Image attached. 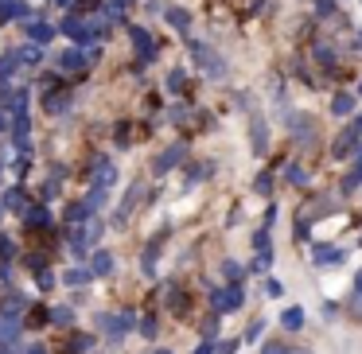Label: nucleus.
I'll list each match as a JSON object with an SVG mask.
<instances>
[{"label": "nucleus", "instance_id": "f257e3e1", "mask_svg": "<svg viewBox=\"0 0 362 354\" xmlns=\"http://www.w3.org/2000/svg\"><path fill=\"white\" fill-rule=\"evenodd\" d=\"M187 47H191V59H195V63L203 66L211 78H222V74H226V63H222L218 51H211L206 43H187Z\"/></svg>", "mask_w": 362, "mask_h": 354}, {"label": "nucleus", "instance_id": "f03ea898", "mask_svg": "<svg viewBox=\"0 0 362 354\" xmlns=\"http://www.w3.org/2000/svg\"><path fill=\"white\" fill-rule=\"evenodd\" d=\"M183 156H187V144L175 141L172 148H164L156 160H152V172H156V175H168L172 167H180V164H183Z\"/></svg>", "mask_w": 362, "mask_h": 354}, {"label": "nucleus", "instance_id": "7ed1b4c3", "mask_svg": "<svg viewBox=\"0 0 362 354\" xmlns=\"http://www.w3.org/2000/svg\"><path fill=\"white\" fill-rule=\"evenodd\" d=\"M133 323H136V315H133V312H113V315H98V327H102V331H105V335H110V338H121V335H125L129 327H133Z\"/></svg>", "mask_w": 362, "mask_h": 354}, {"label": "nucleus", "instance_id": "20e7f679", "mask_svg": "<svg viewBox=\"0 0 362 354\" xmlns=\"http://www.w3.org/2000/svg\"><path fill=\"white\" fill-rule=\"evenodd\" d=\"M358 141H362V129H358V125H346L343 133L331 141V156H335V160H346V156H351V148H354Z\"/></svg>", "mask_w": 362, "mask_h": 354}, {"label": "nucleus", "instance_id": "39448f33", "mask_svg": "<svg viewBox=\"0 0 362 354\" xmlns=\"http://www.w3.org/2000/svg\"><path fill=\"white\" fill-rule=\"evenodd\" d=\"M242 288H238V281H230V288H222V292H214V315H226V312H234V307H242Z\"/></svg>", "mask_w": 362, "mask_h": 354}, {"label": "nucleus", "instance_id": "423d86ee", "mask_svg": "<svg viewBox=\"0 0 362 354\" xmlns=\"http://www.w3.org/2000/svg\"><path fill=\"white\" fill-rule=\"evenodd\" d=\"M63 35L74 43V47H82V43H90V40H94V35H90L86 16H66V20H63Z\"/></svg>", "mask_w": 362, "mask_h": 354}, {"label": "nucleus", "instance_id": "0eeeda50", "mask_svg": "<svg viewBox=\"0 0 362 354\" xmlns=\"http://www.w3.org/2000/svg\"><path fill=\"white\" fill-rule=\"evenodd\" d=\"M133 47H136V55H141V63H152L156 59V43H152V35L144 32V28H133Z\"/></svg>", "mask_w": 362, "mask_h": 354}, {"label": "nucleus", "instance_id": "6e6552de", "mask_svg": "<svg viewBox=\"0 0 362 354\" xmlns=\"http://www.w3.org/2000/svg\"><path fill=\"white\" fill-rule=\"evenodd\" d=\"M141 203V183H133V187H129V195H125V203L117 206V214H113V226H125L129 222V214H133V206Z\"/></svg>", "mask_w": 362, "mask_h": 354}, {"label": "nucleus", "instance_id": "1a4fd4ad", "mask_svg": "<svg viewBox=\"0 0 362 354\" xmlns=\"http://www.w3.org/2000/svg\"><path fill=\"white\" fill-rule=\"evenodd\" d=\"M164 300H168V307H172V315H187V307H191V300H187V292L180 288V284H168V292H164Z\"/></svg>", "mask_w": 362, "mask_h": 354}, {"label": "nucleus", "instance_id": "9d476101", "mask_svg": "<svg viewBox=\"0 0 362 354\" xmlns=\"http://www.w3.org/2000/svg\"><path fill=\"white\" fill-rule=\"evenodd\" d=\"M86 63H90V59L82 55L78 47H71V51H63V55H59V71H66V74H74V71H86Z\"/></svg>", "mask_w": 362, "mask_h": 354}, {"label": "nucleus", "instance_id": "9b49d317", "mask_svg": "<svg viewBox=\"0 0 362 354\" xmlns=\"http://www.w3.org/2000/svg\"><path fill=\"white\" fill-rule=\"evenodd\" d=\"M312 261L320 269H331V265H339V261H343V249H339V245H315Z\"/></svg>", "mask_w": 362, "mask_h": 354}, {"label": "nucleus", "instance_id": "f8f14e48", "mask_svg": "<svg viewBox=\"0 0 362 354\" xmlns=\"http://www.w3.org/2000/svg\"><path fill=\"white\" fill-rule=\"evenodd\" d=\"M28 40H32V43H40V47H47V43L55 40V28H51V24H43V20H40V24H28Z\"/></svg>", "mask_w": 362, "mask_h": 354}, {"label": "nucleus", "instance_id": "ddd939ff", "mask_svg": "<svg viewBox=\"0 0 362 354\" xmlns=\"http://www.w3.org/2000/svg\"><path fill=\"white\" fill-rule=\"evenodd\" d=\"M20 16H28V4H20V0H0V24L20 20Z\"/></svg>", "mask_w": 362, "mask_h": 354}, {"label": "nucleus", "instance_id": "4468645a", "mask_svg": "<svg viewBox=\"0 0 362 354\" xmlns=\"http://www.w3.org/2000/svg\"><path fill=\"white\" fill-rule=\"evenodd\" d=\"M24 222H28L32 230H47V226H51V211H47V206H32V211L24 214Z\"/></svg>", "mask_w": 362, "mask_h": 354}, {"label": "nucleus", "instance_id": "2eb2a0df", "mask_svg": "<svg viewBox=\"0 0 362 354\" xmlns=\"http://www.w3.org/2000/svg\"><path fill=\"white\" fill-rule=\"evenodd\" d=\"M94 276H110L113 273V253L110 249H94V269H90Z\"/></svg>", "mask_w": 362, "mask_h": 354}, {"label": "nucleus", "instance_id": "dca6fc26", "mask_svg": "<svg viewBox=\"0 0 362 354\" xmlns=\"http://www.w3.org/2000/svg\"><path fill=\"white\" fill-rule=\"evenodd\" d=\"M281 327H284V331H300V327H304V307L292 304L288 312L281 315Z\"/></svg>", "mask_w": 362, "mask_h": 354}, {"label": "nucleus", "instance_id": "f3484780", "mask_svg": "<svg viewBox=\"0 0 362 354\" xmlns=\"http://www.w3.org/2000/svg\"><path fill=\"white\" fill-rule=\"evenodd\" d=\"M358 183H362V152H358V156H354V167H351V172L343 175V191H346V195H351V191L358 187Z\"/></svg>", "mask_w": 362, "mask_h": 354}, {"label": "nucleus", "instance_id": "a211bd4d", "mask_svg": "<svg viewBox=\"0 0 362 354\" xmlns=\"http://www.w3.org/2000/svg\"><path fill=\"white\" fill-rule=\"evenodd\" d=\"M265 148H269V125L265 121H253V152L261 156Z\"/></svg>", "mask_w": 362, "mask_h": 354}, {"label": "nucleus", "instance_id": "6ab92c4d", "mask_svg": "<svg viewBox=\"0 0 362 354\" xmlns=\"http://www.w3.org/2000/svg\"><path fill=\"white\" fill-rule=\"evenodd\" d=\"M90 346H94V338L90 335H71V343H66V354H90Z\"/></svg>", "mask_w": 362, "mask_h": 354}, {"label": "nucleus", "instance_id": "aec40b11", "mask_svg": "<svg viewBox=\"0 0 362 354\" xmlns=\"http://www.w3.org/2000/svg\"><path fill=\"white\" fill-rule=\"evenodd\" d=\"M113 179H117V167H113V164H98V172H94L98 187H113Z\"/></svg>", "mask_w": 362, "mask_h": 354}, {"label": "nucleus", "instance_id": "412c9836", "mask_svg": "<svg viewBox=\"0 0 362 354\" xmlns=\"http://www.w3.org/2000/svg\"><path fill=\"white\" fill-rule=\"evenodd\" d=\"M4 206H12L16 214H28L32 206L24 203V195H20V187H8V195H4Z\"/></svg>", "mask_w": 362, "mask_h": 354}, {"label": "nucleus", "instance_id": "4be33fe9", "mask_svg": "<svg viewBox=\"0 0 362 354\" xmlns=\"http://www.w3.org/2000/svg\"><path fill=\"white\" fill-rule=\"evenodd\" d=\"M351 110H354V94H335V102H331V113H335V117H346Z\"/></svg>", "mask_w": 362, "mask_h": 354}, {"label": "nucleus", "instance_id": "5701e85b", "mask_svg": "<svg viewBox=\"0 0 362 354\" xmlns=\"http://www.w3.org/2000/svg\"><path fill=\"white\" fill-rule=\"evenodd\" d=\"M168 24H172L175 32H187V28H191V16H187L183 8H168Z\"/></svg>", "mask_w": 362, "mask_h": 354}, {"label": "nucleus", "instance_id": "b1692460", "mask_svg": "<svg viewBox=\"0 0 362 354\" xmlns=\"http://www.w3.org/2000/svg\"><path fill=\"white\" fill-rule=\"evenodd\" d=\"M16 55H20V63H43V51H40V43H28V47H20Z\"/></svg>", "mask_w": 362, "mask_h": 354}, {"label": "nucleus", "instance_id": "393cba45", "mask_svg": "<svg viewBox=\"0 0 362 354\" xmlns=\"http://www.w3.org/2000/svg\"><path fill=\"white\" fill-rule=\"evenodd\" d=\"M86 281H90V273H86V269H71V273L63 276V284H66V288H82Z\"/></svg>", "mask_w": 362, "mask_h": 354}, {"label": "nucleus", "instance_id": "a878e982", "mask_svg": "<svg viewBox=\"0 0 362 354\" xmlns=\"http://www.w3.org/2000/svg\"><path fill=\"white\" fill-rule=\"evenodd\" d=\"M296 141L312 144V117H296Z\"/></svg>", "mask_w": 362, "mask_h": 354}, {"label": "nucleus", "instance_id": "bb28decb", "mask_svg": "<svg viewBox=\"0 0 362 354\" xmlns=\"http://www.w3.org/2000/svg\"><path fill=\"white\" fill-rule=\"evenodd\" d=\"M160 242H164V234H160V237H152V242H148V249H144V269H148V273L156 269V249H160Z\"/></svg>", "mask_w": 362, "mask_h": 354}, {"label": "nucleus", "instance_id": "cd10ccee", "mask_svg": "<svg viewBox=\"0 0 362 354\" xmlns=\"http://www.w3.org/2000/svg\"><path fill=\"white\" fill-rule=\"evenodd\" d=\"M315 63H320V66H327V71H335V51H331V47H323V43H320V47H315Z\"/></svg>", "mask_w": 362, "mask_h": 354}, {"label": "nucleus", "instance_id": "c85d7f7f", "mask_svg": "<svg viewBox=\"0 0 362 354\" xmlns=\"http://www.w3.org/2000/svg\"><path fill=\"white\" fill-rule=\"evenodd\" d=\"M51 319H55L59 323V327H71V323H74V307H55V312H51Z\"/></svg>", "mask_w": 362, "mask_h": 354}, {"label": "nucleus", "instance_id": "c756f323", "mask_svg": "<svg viewBox=\"0 0 362 354\" xmlns=\"http://www.w3.org/2000/svg\"><path fill=\"white\" fill-rule=\"evenodd\" d=\"M43 110H47V113H63V110H66V94H47Z\"/></svg>", "mask_w": 362, "mask_h": 354}, {"label": "nucleus", "instance_id": "7c9ffc66", "mask_svg": "<svg viewBox=\"0 0 362 354\" xmlns=\"http://www.w3.org/2000/svg\"><path fill=\"white\" fill-rule=\"evenodd\" d=\"M16 63H20V55H16V51H8V55L0 59V78H8V74L16 71Z\"/></svg>", "mask_w": 362, "mask_h": 354}, {"label": "nucleus", "instance_id": "2f4dec72", "mask_svg": "<svg viewBox=\"0 0 362 354\" xmlns=\"http://www.w3.org/2000/svg\"><path fill=\"white\" fill-rule=\"evenodd\" d=\"M222 276L226 281H242V265L238 261H222Z\"/></svg>", "mask_w": 362, "mask_h": 354}, {"label": "nucleus", "instance_id": "473e14b6", "mask_svg": "<svg viewBox=\"0 0 362 354\" xmlns=\"http://www.w3.org/2000/svg\"><path fill=\"white\" fill-rule=\"evenodd\" d=\"M168 94H183V71L168 74Z\"/></svg>", "mask_w": 362, "mask_h": 354}, {"label": "nucleus", "instance_id": "72a5a7b5", "mask_svg": "<svg viewBox=\"0 0 362 354\" xmlns=\"http://www.w3.org/2000/svg\"><path fill=\"white\" fill-rule=\"evenodd\" d=\"M269 265H273V253H269V249H261V253H257V261H253V273H265Z\"/></svg>", "mask_w": 362, "mask_h": 354}, {"label": "nucleus", "instance_id": "f704fd0d", "mask_svg": "<svg viewBox=\"0 0 362 354\" xmlns=\"http://www.w3.org/2000/svg\"><path fill=\"white\" fill-rule=\"evenodd\" d=\"M35 284H40L43 292H47V288H55V273H51V269H40V276H35Z\"/></svg>", "mask_w": 362, "mask_h": 354}, {"label": "nucleus", "instance_id": "c9c22d12", "mask_svg": "<svg viewBox=\"0 0 362 354\" xmlns=\"http://www.w3.org/2000/svg\"><path fill=\"white\" fill-rule=\"evenodd\" d=\"M253 191H257V195H273V179H269V175H257Z\"/></svg>", "mask_w": 362, "mask_h": 354}, {"label": "nucleus", "instance_id": "e433bc0d", "mask_svg": "<svg viewBox=\"0 0 362 354\" xmlns=\"http://www.w3.org/2000/svg\"><path fill=\"white\" fill-rule=\"evenodd\" d=\"M12 253H16V242H8V237H0V257L12 261Z\"/></svg>", "mask_w": 362, "mask_h": 354}, {"label": "nucleus", "instance_id": "4c0bfd02", "mask_svg": "<svg viewBox=\"0 0 362 354\" xmlns=\"http://www.w3.org/2000/svg\"><path fill=\"white\" fill-rule=\"evenodd\" d=\"M284 179H288V183H304V179H308V175H304V172H300V167H284Z\"/></svg>", "mask_w": 362, "mask_h": 354}, {"label": "nucleus", "instance_id": "58836bf2", "mask_svg": "<svg viewBox=\"0 0 362 354\" xmlns=\"http://www.w3.org/2000/svg\"><path fill=\"white\" fill-rule=\"evenodd\" d=\"M315 12H320V16H331V12H335V0H315Z\"/></svg>", "mask_w": 362, "mask_h": 354}, {"label": "nucleus", "instance_id": "ea45409f", "mask_svg": "<svg viewBox=\"0 0 362 354\" xmlns=\"http://www.w3.org/2000/svg\"><path fill=\"white\" fill-rule=\"evenodd\" d=\"M265 292H269V296H281V292H284V284H281V281H273V276H269V281H265Z\"/></svg>", "mask_w": 362, "mask_h": 354}, {"label": "nucleus", "instance_id": "a19ab883", "mask_svg": "<svg viewBox=\"0 0 362 354\" xmlns=\"http://www.w3.org/2000/svg\"><path fill=\"white\" fill-rule=\"evenodd\" d=\"M261 354H288V346H284V343H269V346H261Z\"/></svg>", "mask_w": 362, "mask_h": 354}, {"label": "nucleus", "instance_id": "79ce46f5", "mask_svg": "<svg viewBox=\"0 0 362 354\" xmlns=\"http://www.w3.org/2000/svg\"><path fill=\"white\" fill-rule=\"evenodd\" d=\"M261 331H265V319H257V323H253V327H250V335H245V338H250V343H253V338H257Z\"/></svg>", "mask_w": 362, "mask_h": 354}, {"label": "nucleus", "instance_id": "37998d69", "mask_svg": "<svg viewBox=\"0 0 362 354\" xmlns=\"http://www.w3.org/2000/svg\"><path fill=\"white\" fill-rule=\"evenodd\" d=\"M47 319H51V312H40V307H35L32 319H28V323H47Z\"/></svg>", "mask_w": 362, "mask_h": 354}, {"label": "nucleus", "instance_id": "c03bdc74", "mask_svg": "<svg viewBox=\"0 0 362 354\" xmlns=\"http://www.w3.org/2000/svg\"><path fill=\"white\" fill-rule=\"evenodd\" d=\"M218 354H238V343L230 338V343H218Z\"/></svg>", "mask_w": 362, "mask_h": 354}, {"label": "nucleus", "instance_id": "a18cd8bd", "mask_svg": "<svg viewBox=\"0 0 362 354\" xmlns=\"http://www.w3.org/2000/svg\"><path fill=\"white\" fill-rule=\"evenodd\" d=\"M253 242H257V249H269V234H265V230H257V237H253Z\"/></svg>", "mask_w": 362, "mask_h": 354}, {"label": "nucleus", "instance_id": "49530a36", "mask_svg": "<svg viewBox=\"0 0 362 354\" xmlns=\"http://www.w3.org/2000/svg\"><path fill=\"white\" fill-rule=\"evenodd\" d=\"M141 331L152 338V335H156V319H144V323H141Z\"/></svg>", "mask_w": 362, "mask_h": 354}, {"label": "nucleus", "instance_id": "de8ad7c7", "mask_svg": "<svg viewBox=\"0 0 362 354\" xmlns=\"http://www.w3.org/2000/svg\"><path fill=\"white\" fill-rule=\"evenodd\" d=\"M195 354H214V343H199V346H195Z\"/></svg>", "mask_w": 362, "mask_h": 354}, {"label": "nucleus", "instance_id": "09e8293b", "mask_svg": "<svg viewBox=\"0 0 362 354\" xmlns=\"http://www.w3.org/2000/svg\"><path fill=\"white\" fill-rule=\"evenodd\" d=\"M288 354H312L308 346H288Z\"/></svg>", "mask_w": 362, "mask_h": 354}, {"label": "nucleus", "instance_id": "8fccbe9b", "mask_svg": "<svg viewBox=\"0 0 362 354\" xmlns=\"http://www.w3.org/2000/svg\"><path fill=\"white\" fill-rule=\"evenodd\" d=\"M354 292H358V296H362V273L354 276Z\"/></svg>", "mask_w": 362, "mask_h": 354}, {"label": "nucleus", "instance_id": "3c124183", "mask_svg": "<svg viewBox=\"0 0 362 354\" xmlns=\"http://www.w3.org/2000/svg\"><path fill=\"white\" fill-rule=\"evenodd\" d=\"M24 354H47V350H43V346H28Z\"/></svg>", "mask_w": 362, "mask_h": 354}, {"label": "nucleus", "instance_id": "603ef678", "mask_svg": "<svg viewBox=\"0 0 362 354\" xmlns=\"http://www.w3.org/2000/svg\"><path fill=\"white\" fill-rule=\"evenodd\" d=\"M55 4H59V8H71V0H55Z\"/></svg>", "mask_w": 362, "mask_h": 354}, {"label": "nucleus", "instance_id": "864d4df0", "mask_svg": "<svg viewBox=\"0 0 362 354\" xmlns=\"http://www.w3.org/2000/svg\"><path fill=\"white\" fill-rule=\"evenodd\" d=\"M156 354H172V350H164V346H160V350H156Z\"/></svg>", "mask_w": 362, "mask_h": 354}, {"label": "nucleus", "instance_id": "5fc2aeb1", "mask_svg": "<svg viewBox=\"0 0 362 354\" xmlns=\"http://www.w3.org/2000/svg\"><path fill=\"white\" fill-rule=\"evenodd\" d=\"M121 4H133V0H121Z\"/></svg>", "mask_w": 362, "mask_h": 354}, {"label": "nucleus", "instance_id": "6e6d98bb", "mask_svg": "<svg viewBox=\"0 0 362 354\" xmlns=\"http://www.w3.org/2000/svg\"><path fill=\"white\" fill-rule=\"evenodd\" d=\"M0 129H4V117H0Z\"/></svg>", "mask_w": 362, "mask_h": 354}, {"label": "nucleus", "instance_id": "4d7b16f0", "mask_svg": "<svg viewBox=\"0 0 362 354\" xmlns=\"http://www.w3.org/2000/svg\"><path fill=\"white\" fill-rule=\"evenodd\" d=\"M358 94H362V82H358Z\"/></svg>", "mask_w": 362, "mask_h": 354}]
</instances>
